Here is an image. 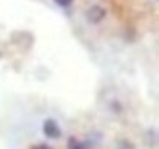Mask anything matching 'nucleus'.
I'll return each instance as SVG.
<instances>
[{"mask_svg":"<svg viewBox=\"0 0 159 149\" xmlns=\"http://www.w3.org/2000/svg\"><path fill=\"white\" fill-rule=\"evenodd\" d=\"M43 133L50 139H59L62 136L61 126H59L57 121L53 120V118H47V120L43 123Z\"/></svg>","mask_w":159,"mask_h":149,"instance_id":"f257e3e1","label":"nucleus"},{"mask_svg":"<svg viewBox=\"0 0 159 149\" xmlns=\"http://www.w3.org/2000/svg\"><path fill=\"white\" fill-rule=\"evenodd\" d=\"M105 16H106V11L99 5L91 6L85 12V18H87V21L90 24H99Z\"/></svg>","mask_w":159,"mask_h":149,"instance_id":"f03ea898","label":"nucleus"},{"mask_svg":"<svg viewBox=\"0 0 159 149\" xmlns=\"http://www.w3.org/2000/svg\"><path fill=\"white\" fill-rule=\"evenodd\" d=\"M68 149H87V145L84 142H80L77 137H69L68 140Z\"/></svg>","mask_w":159,"mask_h":149,"instance_id":"7ed1b4c3","label":"nucleus"},{"mask_svg":"<svg viewBox=\"0 0 159 149\" xmlns=\"http://www.w3.org/2000/svg\"><path fill=\"white\" fill-rule=\"evenodd\" d=\"M116 149H136V146H134L133 142L127 140V139H122L116 143Z\"/></svg>","mask_w":159,"mask_h":149,"instance_id":"20e7f679","label":"nucleus"},{"mask_svg":"<svg viewBox=\"0 0 159 149\" xmlns=\"http://www.w3.org/2000/svg\"><path fill=\"white\" fill-rule=\"evenodd\" d=\"M57 6H61V7H68V6L72 5V2L74 0H53Z\"/></svg>","mask_w":159,"mask_h":149,"instance_id":"39448f33","label":"nucleus"},{"mask_svg":"<svg viewBox=\"0 0 159 149\" xmlns=\"http://www.w3.org/2000/svg\"><path fill=\"white\" fill-rule=\"evenodd\" d=\"M31 149H53V148H52V146H49V145H46V143H40V145L33 146Z\"/></svg>","mask_w":159,"mask_h":149,"instance_id":"423d86ee","label":"nucleus"}]
</instances>
